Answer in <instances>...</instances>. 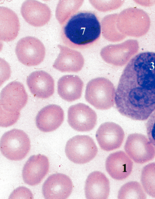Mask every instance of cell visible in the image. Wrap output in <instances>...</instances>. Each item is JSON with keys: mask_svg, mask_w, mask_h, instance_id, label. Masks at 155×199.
Segmentation results:
<instances>
[{"mask_svg": "<svg viewBox=\"0 0 155 199\" xmlns=\"http://www.w3.org/2000/svg\"><path fill=\"white\" fill-rule=\"evenodd\" d=\"M115 103L123 116L148 119L155 110V53H141L130 60L120 77Z\"/></svg>", "mask_w": 155, "mask_h": 199, "instance_id": "cell-1", "label": "cell"}, {"mask_svg": "<svg viewBox=\"0 0 155 199\" xmlns=\"http://www.w3.org/2000/svg\"><path fill=\"white\" fill-rule=\"evenodd\" d=\"M64 23L61 31V38L63 43L70 47H86L97 41L100 37V21L97 15L91 11L76 12Z\"/></svg>", "mask_w": 155, "mask_h": 199, "instance_id": "cell-2", "label": "cell"}, {"mask_svg": "<svg viewBox=\"0 0 155 199\" xmlns=\"http://www.w3.org/2000/svg\"><path fill=\"white\" fill-rule=\"evenodd\" d=\"M115 91L110 80L104 77H97L87 83L85 98L87 102L97 109L106 110L114 105Z\"/></svg>", "mask_w": 155, "mask_h": 199, "instance_id": "cell-3", "label": "cell"}, {"mask_svg": "<svg viewBox=\"0 0 155 199\" xmlns=\"http://www.w3.org/2000/svg\"><path fill=\"white\" fill-rule=\"evenodd\" d=\"M2 155L8 159L21 160L27 156L31 148L29 138L23 131L13 129L5 132L0 142Z\"/></svg>", "mask_w": 155, "mask_h": 199, "instance_id": "cell-4", "label": "cell"}, {"mask_svg": "<svg viewBox=\"0 0 155 199\" xmlns=\"http://www.w3.org/2000/svg\"><path fill=\"white\" fill-rule=\"evenodd\" d=\"M65 151L68 159L74 163L84 164L93 159L98 152L94 140L87 135H77L67 142Z\"/></svg>", "mask_w": 155, "mask_h": 199, "instance_id": "cell-5", "label": "cell"}, {"mask_svg": "<svg viewBox=\"0 0 155 199\" xmlns=\"http://www.w3.org/2000/svg\"><path fill=\"white\" fill-rule=\"evenodd\" d=\"M15 52L19 61L28 66H36L44 60L45 48L38 39L32 36L24 37L17 44Z\"/></svg>", "mask_w": 155, "mask_h": 199, "instance_id": "cell-6", "label": "cell"}, {"mask_svg": "<svg viewBox=\"0 0 155 199\" xmlns=\"http://www.w3.org/2000/svg\"><path fill=\"white\" fill-rule=\"evenodd\" d=\"M126 154L135 162L142 164L153 159L155 148L145 135L138 133L130 134L124 146Z\"/></svg>", "mask_w": 155, "mask_h": 199, "instance_id": "cell-7", "label": "cell"}, {"mask_svg": "<svg viewBox=\"0 0 155 199\" xmlns=\"http://www.w3.org/2000/svg\"><path fill=\"white\" fill-rule=\"evenodd\" d=\"M28 100V95L24 85L17 81L11 82L2 90L0 107L11 112H20Z\"/></svg>", "mask_w": 155, "mask_h": 199, "instance_id": "cell-8", "label": "cell"}, {"mask_svg": "<svg viewBox=\"0 0 155 199\" xmlns=\"http://www.w3.org/2000/svg\"><path fill=\"white\" fill-rule=\"evenodd\" d=\"M97 115L89 106L78 103L70 106L68 112V122L76 131L80 132L90 131L95 126Z\"/></svg>", "mask_w": 155, "mask_h": 199, "instance_id": "cell-9", "label": "cell"}, {"mask_svg": "<svg viewBox=\"0 0 155 199\" xmlns=\"http://www.w3.org/2000/svg\"><path fill=\"white\" fill-rule=\"evenodd\" d=\"M49 162L48 158L41 154L31 156L25 164L22 171L24 182L30 186L39 184L48 173Z\"/></svg>", "mask_w": 155, "mask_h": 199, "instance_id": "cell-10", "label": "cell"}, {"mask_svg": "<svg viewBox=\"0 0 155 199\" xmlns=\"http://www.w3.org/2000/svg\"><path fill=\"white\" fill-rule=\"evenodd\" d=\"M96 138L100 148L110 151L119 148L125 137L124 131L118 124L112 122L101 124L97 129Z\"/></svg>", "mask_w": 155, "mask_h": 199, "instance_id": "cell-11", "label": "cell"}, {"mask_svg": "<svg viewBox=\"0 0 155 199\" xmlns=\"http://www.w3.org/2000/svg\"><path fill=\"white\" fill-rule=\"evenodd\" d=\"M72 181L69 176L60 173L49 176L42 186V193L45 199L68 198L73 190Z\"/></svg>", "mask_w": 155, "mask_h": 199, "instance_id": "cell-12", "label": "cell"}, {"mask_svg": "<svg viewBox=\"0 0 155 199\" xmlns=\"http://www.w3.org/2000/svg\"><path fill=\"white\" fill-rule=\"evenodd\" d=\"M21 12L25 20L35 27L42 26L50 20L51 10L46 4L35 0L25 1L22 4Z\"/></svg>", "mask_w": 155, "mask_h": 199, "instance_id": "cell-13", "label": "cell"}, {"mask_svg": "<svg viewBox=\"0 0 155 199\" xmlns=\"http://www.w3.org/2000/svg\"><path fill=\"white\" fill-rule=\"evenodd\" d=\"M133 167L131 159L124 152L117 151L110 154L105 162L108 173L114 179L122 180L131 174Z\"/></svg>", "mask_w": 155, "mask_h": 199, "instance_id": "cell-14", "label": "cell"}, {"mask_svg": "<svg viewBox=\"0 0 155 199\" xmlns=\"http://www.w3.org/2000/svg\"><path fill=\"white\" fill-rule=\"evenodd\" d=\"M27 83L31 93L38 98H48L52 95L54 91L53 78L43 70L31 73L27 78Z\"/></svg>", "mask_w": 155, "mask_h": 199, "instance_id": "cell-15", "label": "cell"}, {"mask_svg": "<svg viewBox=\"0 0 155 199\" xmlns=\"http://www.w3.org/2000/svg\"><path fill=\"white\" fill-rule=\"evenodd\" d=\"M64 113L59 106L51 104L41 109L35 118L37 127L44 132H52L58 129L62 123Z\"/></svg>", "mask_w": 155, "mask_h": 199, "instance_id": "cell-16", "label": "cell"}, {"mask_svg": "<svg viewBox=\"0 0 155 199\" xmlns=\"http://www.w3.org/2000/svg\"><path fill=\"white\" fill-rule=\"evenodd\" d=\"M110 191V182L104 173L96 171L89 175L84 186L87 199H107Z\"/></svg>", "mask_w": 155, "mask_h": 199, "instance_id": "cell-17", "label": "cell"}, {"mask_svg": "<svg viewBox=\"0 0 155 199\" xmlns=\"http://www.w3.org/2000/svg\"><path fill=\"white\" fill-rule=\"evenodd\" d=\"M83 86V82L78 76L65 75L58 81L57 91L63 99L68 102H72L81 97Z\"/></svg>", "mask_w": 155, "mask_h": 199, "instance_id": "cell-18", "label": "cell"}, {"mask_svg": "<svg viewBox=\"0 0 155 199\" xmlns=\"http://www.w3.org/2000/svg\"><path fill=\"white\" fill-rule=\"evenodd\" d=\"M0 23V40L8 42L15 39L20 28L17 14L8 8L1 7Z\"/></svg>", "mask_w": 155, "mask_h": 199, "instance_id": "cell-19", "label": "cell"}, {"mask_svg": "<svg viewBox=\"0 0 155 199\" xmlns=\"http://www.w3.org/2000/svg\"><path fill=\"white\" fill-rule=\"evenodd\" d=\"M60 53L56 59L53 67L61 72H77L79 70L74 64L73 56L75 51L60 45H58Z\"/></svg>", "mask_w": 155, "mask_h": 199, "instance_id": "cell-20", "label": "cell"}, {"mask_svg": "<svg viewBox=\"0 0 155 199\" xmlns=\"http://www.w3.org/2000/svg\"><path fill=\"white\" fill-rule=\"evenodd\" d=\"M140 180L145 192L155 198V162L149 163L143 167Z\"/></svg>", "mask_w": 155, "mask_h": 199, "instance_id": "cell-21", "label": "cell"}, {"mask_svg": "<svg viewBox=\"0 0 155 199\" xmlns=\"http://www.w3.org/2000/svg\"><path fill=\"white\" fill-rule=\"evenodd\" d=\"M142 186L137 181H132L123 185L118 192V199H146Z\"/></svg>", "mask_w": 155, "mask_h": 199, "instance_id": "cell-22", "label": "cell"}, {"mask_svg": "<svg viewBox=\"0 0 155 199\" xmlns=\"http://www.w3.org/2000/svg\"><path fill=\"white\" fill-rule=\"evenodd\" d=\"M0 126L2 127H8L15 124L18 119L20 112H11L6 111L0 107Z\"/></svg>", "mask_w": 155, "mask_h": 199, "instance_id": "cell-23", "label": "cell"}, {"mask_svg": "<svg viewBox=\"0 0 155 199\" xmlns=\"http://www.w3.org/2000/svg\"><path fill=\"white\" fill-rule=\"evenodd\" d=\"M146 128L148 138L155 148V110L148 118Z\"/></svg>", "mask_w": 155, "mask_h": 199, "instance_id": "cell-24", "label": "cell"}, {"mask_svg": "<svg viewBox=\"0 0 155 199\" xmlns=\"http://www.w3.org/2000/svg\"><path fill=\"white\" fill-rule=\"evenodd\" d=\"M33 194L28 188L24 186L18 187L15 189L10 195V199H33Z\"/></svg>", "mask_w": 155, "mask_h": 199, "instance_id": "cell-25", "label": "cell"}, {"mask_svg": "<svg viewBox=\"0 0 155 199\" xmlns=\"http://www.w3.org/2000/svg\"><path fill=\"white\" fill-rule=\"evenodd\" d=\"M1 85L10 77L11 75V70L9 65L5 62V66H3L1 68Z\"/></svg>", "mask_w": 155, "mask_h": 199, "instance_id": "cell-26", "label": "cell"}]
</instances>
